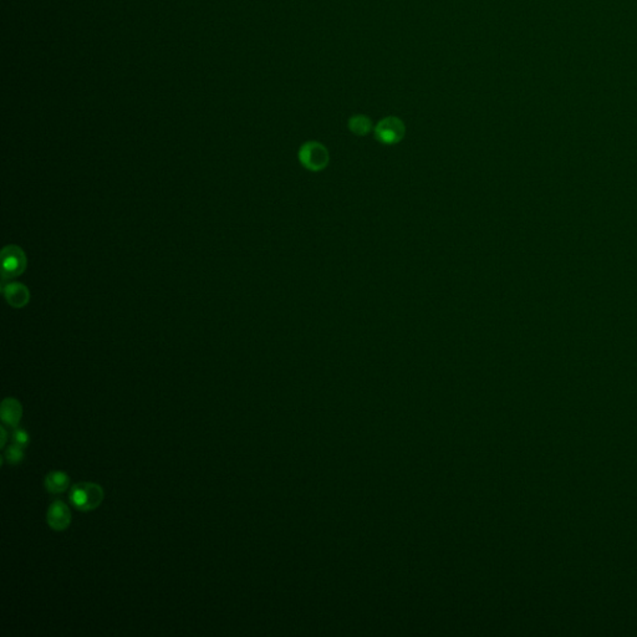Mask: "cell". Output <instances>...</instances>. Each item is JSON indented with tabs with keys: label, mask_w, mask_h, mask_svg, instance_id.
Listing matches in <instances>:
<instances>
[{
	"label": "cell",
	"mask_w": 637,
	"mask_h": 637,
	"mask_svg": "<svg viewBox=\"0 0 637 637\" xmlns=\"http://www.w3.org/2000/svg\"><path fill=\"white\" fill-rule=\"evenodd\" d=\"M105 498V492L100 484L94 482H80L74 484L69 492L71 506L80 512H92L100 507Z\"/></svg>",
	"instance_id": "obj_1"
},
{
	"label": "cell",
	"mask_w": 637,
	"mask_h": 637,
	"mask_svg": "<svg viewBox=\"0 0 637 637\" xmlns=\"http://www.w3.org/2000/svg\"><path fill=\"white\" fill-rule=\"evenodd\" d=\"M299 161L309 171H321L329 163V152L324 145L318 142H307L299 151Z\"/></svg>",
	"instance_id": "obj_2"
},
{
	"label": "cell",
	"mask_w": 637,
	"mask_h": 637,
	"mask_svg": "<svg viewBox=\"0 0 637 637\" xmlns=\"http://www.w3.org/2000/svg\"><path fill=\"white\" fill-rule=\"evenodd\" d=\"M406 127L401 120L395 116L385 118L375 127V137L384 145H396L405 137Z\"/></svg>",
	"instance_id": "obj_3"
},
{
	"label": "cell",
	"mask_w": 637,
	"mask_h": 637,
	"mask_svg": "<svg viewBox=\"0 0 637 637\" xmlns=\"http://www.w3.org/2000/svg\"><path fill=\"white\" fill-rule=\"evenodd\" d=\"M47 525L55 531H64L71 524L70 508L65 501L56 499L54 501L47 512Z\"/></svg>",
	"instance_id": "obj_4"
},
{
	"label": "cell",
	"mask_w": 637,
	"mask_h": 637,
	"mask_svg": "<svg viewBox=\"0 0 637 637\" xmlns=\"http://www.w3.org/2000/svg\"><path fill=\"white\" fill-rule=\"evenodd\" d=\"M25 257L18 247H8L3 250V274L4 277H15L23 273Z\"/></svg>",
	"instance_id": "obj_5"
},
{
	"label": "cell",
	"mask_w": 637,
	"mask_h": 637,
	"mask_svg": "<svg viewBox=\"0 0 637 637\" xmlns=\"http://www.w3.org/2000/svg\"><path fill=\"white\" fill-rule=\"evenodd\" d=\"M23 417V406L22 403L14 397H6L1 402L0 406V419L1 422L8 427L17 428L20 419Z\"/></svg>",
	"instance_id": "obj_6"
},
{
	"label": "cell",
	"mask_w": 637,
	"mask_h": 637,
	"mask_svg": "<svg viewBox=\"0 0 637 637\" xmlns=\"http://www.w3.org/2000/svg\"><path fill=\"white\" fill-rule=\"evenodd\" d=\"M44 485H45L47 493L61 494L69 490L70 477L67 476V473L63 472V471H53L45 477Z\"/></svg>",
	"instance_id": "obj_7"
},
{
	"label": "cell",
	"mask_w": 637,
	"mask_h": 637,
	"mask_svg": "<svg viewBox=\"0 0 637 637\" xmlns=\"http://www.w3.org/2000/svg\"><path fill=\"white\" fill-rule=\"evenodd\" d=\"M6 299L12 304L13 307H23L29 300V293L23 285L18 283L10 284L6 287Z\"/></svg>",
	"instance_id": "obj_8"
},
{
	"label": "cell",
	"mask_w": 637,
	"mask_h": 637,
	"mask_svg": "<svg viewBox=\"0 0 637 637\" xmlns=\"http://www.w3.org/2000/svg\"><path fill=\"white\" fill-rule=\"evenodd\" d=\"M348 129L356 136H366L371 132V120L364 115H356L348 120Z\"/></svg>",
	"instance_id": "obj_9"
},
{
	"label": "cell",
	"mask_w": 637,
	"mask_h": 637,
	"mask_svg": "<svg viewBox=\"0 0 637 637\" xmlns=\"http://www.w3.org/2000/svg\"><path fill=\"white\" fill-rule=\"evenodd\" d=\"M24 458H25L24 449L13 443L12 446H9L6 449V453L1 457V463H4L6 460L9 465L17 466V465H20L23 462Z\"/></svg>",
	"instance_id": "obj_10"
},
{
	"label": "cell",
	"mask_w": 637,
	"mask_h": 637,
	"mask_svg": "<svg viewBox=\"0 0 637 637\" xmlns=\"http://www.w3.org/2000/svg\"><path fill=\"white\" fill-rule=\"evenodd\" d=\"M29 442V433L25 431V430H23V428H18V427H17V428L14 430V432H13V443L17 444L19 447H22V449H25V447H28Z\"/></svg>",
	"instance_id": "obj_11"
},
{
	"label": "cell",
	"mask_w": 637,
	"mask_h": 637,
	"mask_svg": "<svg viewBox=\"0 0 637 637\" xmlns=\"http://www.w3.org/2000/svg\"><path fill=\"white\" fill-rule=\"evenodd\" d=\"M1 435H3V437H1V447H4V446H6V440H8V438H6V427H1Z\"/></svg>",
	"instance_id": "obj_12"
}]
</instances>
